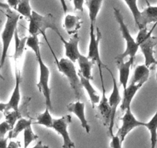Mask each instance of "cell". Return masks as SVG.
<instances>
[{
	"label": "cell",
	"mask_w": 157,
	"mask_h": 148,
	"mask_svg": "<svg viewBox=\"0 0 157 148\" xmlns=\"http://www.w3.org/2000/svg\"><path fill=\"white\" fill-rule=\"evenodd\" d=\"M26 46L34 52L36 59L39 64V76L36 87L40 93L43 94L45 99L46 107L49 110H52V90L49 87V79H50V69L48 66H46L43 60L40 51V43H39L38 36H29L27 37Z\"/></svg>",
	"instance_id": "obj_1"
},
{
	"label": "cell",
	"mask_w": 157,
	"mask_h": 148,
	"mask_svg": "<svg viewBox=\"0 0 157 148\" xmlns=\"http://www.w3.org/2000/svg\"><path fill=\"white\" fill-rule=\"evenodd\" d=\"M48 29H52L55 31L58 36L61 34L56 23L55 17L51 13L41 15L36 11H32L31 17L29 19L28 31L29 36H39V35H41L46 40L49 49H51L52 46L49 44V42L46 36V32Z\"/></svg>",
	"instance_id": "obj_2"
},
{
	"label": "cell",
	"mask_w": 157,
	"mask_h": 148,
	"mask_svg": "<svg viewBox=\"0 0 157 148\" xmlns=\"http://www.w3.org/2000/svg\"><path fill=\"white\" fill-rule=\"evenodd\" d=\"M50 51L55 59V63L59 72H61L68 80L71 90L74 93V96H75V99L80 100L83 91H82L80 77H79L78 72H77L74 63L68 58H61L60 60H59L56 56L55 53L53 52L52 48H51Z\"/></svg>",
	"instance_id": "obj_3"
},
{
	"label": "cell",
	"mask_w": 157,
	"mask_h": 148,
	"mask_svg": "<svg viewBox=\"0 0 157 148\" xmlns=\"http://www.w3.org/2000/svg\"><path fill=\"white\" fill-rule=\"evenodd\" d=\"M157 23H154L150 30H148L147 27H144L139 29L136 41L138 43L140 49L145 59V64L150 67L152 65L157 64V60L154 56V48L157 45V37L152 36V32L156 26Z\"/></svg>",
	"instance_id": "obj_4"
},
{
	"label": "cell",
	"mask_w": 157,
	"mask_h": 148,
	"mask_svg": "<svg viewBox=\"0 0 157 148\" xmlns=\"http://www.w3.org/2000/svg\"><path fill=\"white\" fill-rule=\"evenodd\" d=\"M6 10V22L0 36L1 40H2V54H1V59H0V65L2 66H3L5 64L10 43L13 39L14 38L15 33L17 29L18 22L22 17L19 13L13 11L11 9Z\"/></svg>",
	"instance_id": "obj_5"
},
{
	"label": "cell",
	"mask_w": 157,
	"mask_h": 148,
	"mask_svg": "<svg viewBox=\"0 0 157 148\" xmlns=\"http://www.w3.org/2000/svg\"><path fill=\"white\" fill-rule=\"evenodd\" d=\"M113 14H114V17L116 19V22L119 24L122 36H123V39L125 40V42H126V49H125L124 52L123 53L120 54V55H118L115 58V60H124L126 57L135 60L136 55L137 52L140 49V46H139L138 43H136L135 39L132 37L127 25L125 23L123 16L121 12H120V10L114 7L113 8Z\"/></svg>",
	"instance_id": "obj_6"
},
{
	"label": "cell",
	"mask_w": 157,
	"mask_h": 148,
	"mask_svg": "<svg viewBox=\"0 0 157 148\" xmlns=\"http://www.w3.org/2000/svg\"><path fill=\"white\" fill-rule=\"evenodd\" d=\"M90 43H89L88 55L87 57L93 61L94 64L97 65L99 69L100 81L103 82V76H102V68L106 66L101 60L100 52H99V43L102 40V33L98 26L90 25Z\"/></svg>",
	"instance_id": "obj_7"
},
{
	"label": "cell",
	"mask_w": 157,
	"mask_h": 148,
	"mask_svg": "<svg viewBox=\"0 0 157 148\" xmlns=\"http://www.w3.org/2000/svg\"><path fill=\"white\" fill-rule=\"evenodd\" d=\"M124 114L121 118V127L119 128L116 135L120 137L122 142H123L126 139V136L135 128L140 127H144L145 123L140 120H137L136 117L132 114L131 107H127L123 111Z\"/></svg>",
	"instance_id": "obj_8"
},
{
	"label": "cell",
	"mask_w": 157,
	"mask_h": 148,
	"mask_svg": "<svg viewBox=\"0 0 157 148\" xmlns=\"http://www.w3.org/2000/svg\"><path fill=\"white\" fill-rule=\"evenodd\" d=\"M71 123H72V117L69 114H66L59 118H53L52 129L63 138V144L62 146L63 148L75 147V143L71 139L68 131V127Z\"/></svg>",
	"instance_id": "obj_9"
},
{
	"label": "cell",
	"mask_w": 157,
	"mask_h": 148,
	"mask_svg": "<svg viewBox=\"0 0 157 148\" xmlns=\"http://www.w3.org/2000/svg\"><path fill=\"white\" fill-rule=\"evenodd\" d=\"M107 71L110 73L112 77V80H113V90H112L111 94H110L109 97L108 98L109 103L110 107L112 109V120L111 123H110L109 127L108 128V134L109 137L113 136V127H114L115 123V119H116V110H117L118 107L121 103L122 102V97L120 96V90H119V87H118L117 82H116V77L113 75V72L107 67V66L105 68Z\"/></svg>",
	"instance_id": "obj_10"
},
{
	"label": "cell",
	"mask_w": 157,
	"mask_h": 148,
	"mask_svg": "<svg viewBox=\"0 0 157 148\" xmlns=\"http://www.w3.org/2000/svg\"><path fill=\"white\" fill-rule=\"evenodd\" d=\"M102 90V96L99 103L95 107L96 109V117L99 119V121L102 123L103 126L109 128L112 120V109L109 103L108 97L106 96L104 82H101Z\"/></svg>",
	"instance_id": "obj_11"
},
{
	"label": "cell",
	"mask_w": 157,
	"mask_h": 148,
	"mask_svg": "<svg viewBox=\"0 0 157 148\" xmlns=\"http://www.w3.org/2000/svg\"><path fill=\"white\" fill-rule=\"evenodd\" d=\"M59 37L63 43L65 49V56L66 58L70 60L73 63L77 62L78 56H80V52L78 50V43H79V36L78 33L72 35L69 40H66L61 34L59 35Z\"/></svg>",
	"instance_id": "obj_12"
},
{
	"label": "cell",
	"mask_w": 157,
	"mask_h": 148,
	"mask_svg": "<svg viewBox=\"0 0 157 148\" xmlns=\"http://www.w3.org/2000/svg\"><path fill=\"white\" fill-rule=\"evenodd\" d=\"M66 109L68 110V111L72 113V114H75L78 117L82 128L85 130L87 134H90L91 127H90V123L87 121L86 117L85 103L83 102H81L80 100H76L75 102L70 103L69 105H67Z\"/></svg>",
	"instance_id": "obj_13"
},
{
	"label": "cell",
	"mask_w": 157,
	"mask_h": 148,
	"mask_svg": "<svg viewBox=\"0 0 157 148\" xmlns=\"http://www.w3.org/2000/svg\"><path fill=\"white\" fill-rule=\"evenodd\" d=\"M133 59L129 58V60L124 61L122 60H115L116 65L119 70V80L120 85L123 87V90L126 89L129 82V74H130L131 67L134 63Z\"/></svg>",
	"instance_id": "obj_14"
},
{
	"label": "cell",
	"mask_w": 157,
	"mask_h": 148,
	"mask_svg": "<svg viewBox=\"0 0 157 148\" xmlns=\"http://www.w3.org/2000/svg\"><path fill=\"white\" fill-rule=\"evenodd\" d=\"M144 84H132L130 83L129 86H127L126 89L123 90V96L122 98L121 105H120V110L124 111L127 107H131V103L133 99L134 96L137 93V92L142 88Z\"/></svg>",
	"instance_id": "obj_15"
},
{
	"label": "cell",
	"mask_w": 157,
	"mask_h": 148,
	"mask_svg": "<svg viewBox=\"0 0 157 148\" xmlns=\"http://www.w3.org/2000/svg\"><path fill=\"white\" fill-rule=\"evenodd\" d=\"M151 23H157V6H148L141 12L140 22L137 25L140 29L147 27Z\"/></svg>",
	"instance_id": "obj_16"
},
{
	"label": "cell",
	"mask_w": 157,
	"mask_h": 148,
	"mask_svg": "<svg viewBox=\"0 0 157 148\" xmlns=\"http://www.w3.org/2000/svg\"><path fill=\"white\" fill-rule=\"evenodd\" d=\"M82 25V21L81 18L78 16L71 14H66L63 21V28L69 36L78 33Z\"/></svg>",
	"instance_id": "obj_17"
},
{
	"label": "cell",
	"mask_w": 157,
	"mask_h": 148,
	"mask_svg": "<svg viewBox=\"0 0 157 148\" xmlns=\"http://www.w3.org/2000/svg\"><path fill=\"white\" fill-rule=\"evenodd\" d=\"M78 75H79V77H80V81L82 88L85 89L86 91L87 94H88L89 97H90V103H91L92 105V107L94 109L95 107H96V106L99 103V101H100L101 98L100 96H99V93H98L97 90H96V89L93 87L91 82H90V80L84 77L83 76H82V75L79 73H78Z\"/></svg>",
	"instance_id": "obj_18"
},
{
	"label": "cell",
	"mask_w": 157,
	"mask_h": 148,
	"mask_svg": "<svg viewBox=\"0 0 157 148\" xmlns=\"http://www.w3.org/2000/svg\"><path fill=\"white\" fill-rule=\"evenodd\" d=\"M77 62H78V67H79L78 73L81 74L84 77L90 80H93L92 69H93V66L94 63H93V61L90 60L86 56L80 54V56H78V60H77Z\"/></svg>",
	"instance_id": "obj_19"
},
{
	"label": "cell",
	"mask_w": 157,
	"mask_h": 148,
	"mask_svg": "<svg viewBox=\"0 0 157 148\" xmlns=\"http://www.w3.org/2000/svg\"><path fill=\"white\" fill-rule=\"evenodd\" d=\"M33 124V119L29 117H22L19 119L16 123L13 129L9 133V139H15L19 135V134L23 132L24 130L26 129L28 127Z\"/></svg>",
	"instance_id": "obj_20"
},
{
	"label": "cell",
	"mask_w": 157,
	"mask_h": 148,
	"mask_svg": "<svg viewBox=\"0 0 157 148\" xmlns=\"http://www.w3.org/2000/svg\"><path fill=\"white\" fill-rule=\"evenodd\" d=\"M85 2L89 10L90 25L95 26L96 19L101 10L103 0H85Z\"/></svg>",
	"instance_id": "obj_21"
},
{
	"label": "cell",
	"mask_w": 157,
	"mask_h": 148,
	"mask_svg": "<svg viewBox=\"0 0 157 148\" xmlns=\"http://www.w3.org/2000/svg\"><path fill=\"white\" fill-rule=\"evenodd\" d=\"M149 67H148L146 64L138 65L135 68V70L133 72V76L131 83L132 84H146L148 81L149 77Z\"/></svg>",
	"instance_id": "obj_22"
},
{
	"label": "cell",
	"mask_w": 157,
	"mask_h": 148,
	"mask_svg": "<svg viewBox=\"0 0 157 148\" xmlns=\"http://www.w3.org/2000/svg\"><path fill=\"white\" fill-rule=\"evenodd\" d=\"M33 123L38 125H42L47 128L52 129L53 125V118L50 114V110L46 107L44 112L39 114L35 119H33Z\"/></svg>",
	"instance_id": "obj_23"
},
{
	"label": "cell",
	"mask_w": 157,
	"mask_h": 148,
	"mask_svg": "<svg viewBox=\"0 0 157 148\" xmlns=\"http://www.w3.org/2000/svg\"><path fill=\"white\" fill-rule=\"evenodd\" d=\"M144 127L147 128L150 134L151 147L155 148L157 143V110L151 120L147 123H145Z\"/></svg>",
	"instance_id": "obj_24"
},
{
	"label": "cell",
	"mask_w": 157,
	"mask_h": 148,
	"mask_svg": "<svg viewBox=\"0 0 157 148\" xmlns=\"http://www.w3.org/2000/svg\"><path fill=\"white\" fill-rule=\"evenodd\" d=\"M16 12L26 19H29L32 15V8L30 5V0H19V3L16 8Z\"/></svg>",
	"instance_id": "obj_25"
},
{
	"label": "cell",
	"mask_w": 157,
	"mask_h": 148,
	"mask_svg": "<svg viewBox=\"0 0 157 148\" xmlns=\"http://www.w3.org/2000/svg\"><path fill=\"white\" fill-rule=\"evenodd\" d=\"M123 1L126 2V6L132 13L136 24V25H138L139 22H140V16H141V11L140 10L138 5H137V0H123Z\"/></svg>",
	"instance_id": "obj_26"
},
{
	"label": "cell",
	"mask_w": 157,
	"mask_h": 148,
	"mask_svg": "<svg viewBox=\"0 0 157 148\" xmlns=\"http://www.w3.org/2000/svg\"><path fill=\"white\" fill-rule=\"evenodd\" d=\"M23 139H24V147L26 148L31 144L33 142L36 141L39 139L38 135H36L34 132L32 126L28 127L23 131Z\"/></svg>",
	"instance_id": "obj_27"
},
{
	"label": "cell",
	"mask_w": 157,
	"mask_h": 148,
	"mask_svg": "<svg viewBox=\"0 0 157 148\" xmlns=\"http://www.w3.org/2000/svg\"><path fill=\"white\" fill-rule=\"evenodd\" d=\"M11 130L12 127L6 120H4L2 123H0V139L6 137V134H9Z\"/></svg>",
	"instance_id": "obj_28"
},
{
	"label": "cell",
	"mask_w": 157,
	"mask_h": 148,
	"mask_svg": "<svg viewBox=\"0 0 157 148\" xmlns=\"http://www.w3.org/2000/svg\"><path fill=\"white\" fill-rule=\"evenodd\" d=\"M111 138V142H110V144L109 146L110 147H113V148H121L122 147V143L123 142L121 141L120 138L118 137L117 135H115L113 134V136L110 137Z\"/></svg>",
	"instance_id": "obj_29"
},
{
	"label": "cell",
	"mask_w": 157,
	"mask_h": 148,
	"mask_svg": "<svg viewBox=\"0 0 157 148\" xmlns=\"http://www.w3.org/2000/svg\"><path fill=\"white\" fill-rule=\"evenodd\" d=\"M70 1L73 4L74 10H76V11L81 12V13H83L85 0H70Z\"/></svg>",
	"instance_id": "obj_30"
},
{
	"label": "cell",
	"mask_w": 157,
	"mask_h": 148,
	"mask_svg": "<svg viewBox=\"0 0 157 148\" xmlns=\"http://www.w3.org/2000/svg\"><path fill=\"white\" fill-rule=\"evenodd\" d=\"M7 4L10 6V8H13L16 10V6H17L18 3H19V0H6Z\"/></svg>",
	"instance_id": "obj_31"
},
{
	"label": "cell",
	"mask_w": 157,
	"mask_h": 148,
	"mask_svg": "<svg viewBox=\"0 0 157 148\" xmlns=\"http://www.w3.org/2000/svg\"><path fill=\"white\" fill-rule=\"evenodd\" d=\"M10 140L8 137L5 138L0 139V148H6L8 147V140Z\"/></svg>",
	"instance_id": "obj_32"
},
{
	"label": "cell",
	"mask_w": 157,
	"mask_h": 148,
	"mask_svg": "<svg viewBox=\"0 0 157 148\" xmlns=\"http://www.w3.org/2000/svg\"><path fill=\"white\" fill-rule=\"evenodd\" d=\"M60 2V5H61L62 9H63V11L64 13V14L66 15V13L68 12V7L67 5H66V0H59Z\"/></svg>",
	"instance_id": "obj_33"
},
{
	"label": "cell",
	"mask_w": 157,
	"mask_h": 148,
	"mask_svg": "<svg viewBox=\"0 0 157 148\" xmlns=\"http://www.w3.org/2000/svg\"><path fill=\"white\" fill-rule=\"evenodd\" d=\"M6 110V103H0V113H4Z\"/></svg>",
	"instance_id": "obj_34"
},
{
	"label": "cell",
	"mask_w": 157,
	"mask_h": 148,
	"mask_svg": "<svg viewBox=\"0 0 157 148\" xmlns=\"http://www.w3.org/2000/svg\"><path fill=\"white\" fill-rule=\"evenodd\" d=\"M18 146H20V145L17 144V143L15 141H10V144H8V147L16 148V147H18Z\"/></svg>",
	"instance_id": "obj_35"
},
{
	"label": "cell",
	"mask_w": 157,
	"mask_h": 148,
	"mask_svg": "<svg viewBox=\"0 0 157 148\" xmlns=\"http://www.w3.org/2000/svg\"><path fill=\"white\" fill-rule=\"evenodd\" d=\"M0 9H3V10H8V9H10V6L7 3H4V2H0Z\"/></svg>",
	"instance_id": "obj_36"
},
{
	"label": "cell",
	"mask_w": 157,
	"mask_h": 148,
	"mask_svg": "<svg viewBox=\"0 0 157 148\" xmlns=\"http://www.w3.org/2000/svg\"><path fill=\"white\" fill-rule=\"evenodd\" d=\"M2 66H1V65H0V80H5V78L3 77L2 72H1V70H2Z\"/></svg>",
	"instance_id": "obj_37"
},
{
	"label": "cell",
	"mask_w": 157,
	"mask_h": 148,
	"mask_svg": "<svg viewBox=\"0 0 157 148\" xmlns=\"http://www.w3.org/2000/svg\"><path fill=\"white\" fill-rule=\"evenodd\" d=\"M36 147H38V146H43V144H41V142H39V144H37V145H36Z\"/></svg>",
	"instance_id": "obj_38"
},
{
	"label": "cell",
	"mask_w": 157,
	"mask_h": 148,
	"mask_svg": "<svg viewBox=\"0 0 157 148\" xmlns=\"http://www.w3.org/2000/svg\"><path fill=\"white\" fill-rule=\"evenodd\" d=\"M155 79H156L157 80V71H156V74H155Z\"/></svg>",
	"instance_id": "obj_39"
}]
</instances>
